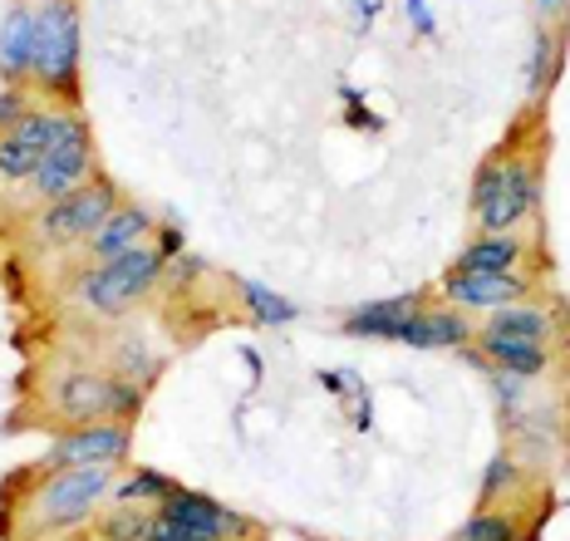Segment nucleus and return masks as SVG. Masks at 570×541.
<instances>
[{"instance_id": "nucleus-1", "label": "nucleus", "mask_w": 570, "mask_h": 541, "mask_svg": "<svg viewBox=\"0 0 570 541\" xmlns=\"http://www.w3.org/2000/svg\"><path fill=\"white\" fill-rule=\"evenodd\" d=\"M114 492V463L94 468H65V473H45V482L30 498V522L40 532H75L85 527L94 508Z\"/></svg>"}, {"instance_id": "nucleus-15", "label": "nucleus", "mask_w": 570, "mask_h": 541, "mask_svg": "<svg viewBox=\"0 0 570 541\" xmlns=\"http://www.w3.org/2000/svg\"><path fill=\"white\" fill-rule=\"evenodd\" d=\"M153 232H158V227H153V217H148L142 207H114V212H109V222H104V227L94 232L85 246H89L94 262H114V256L148 246Z\"/></svg>"}, {"instance_id": "nucleus-7", "label": "nucleus", "mask_w": 570, "mask_h": 541, "mask_svg": "<svg viewBox=\"0 0 570 541\" xmlns=\"http://www.w3.org/2000/svg\"><path fill=\"white\" fill-rule=\"evenodd\" d=\"M541 203V178L537 163L527 158H502V178H497V193L478 207V227L482 232H512L537 212Z\"/></svg>"}, {"instance_id": "nucleus-19", "label": "nucleus", "mask_w": 570, "mask_h": 541, "mask_svg": "<svg viewBox=\"0 0 570 541\" xmlns=\"http://www.w3.org/2000/svg\"><path fill=\"white\" fill-rule=\"evenodd\" d=\"M236 296H242L246 305V315H252L256 325H291L295 315V301H285L281 291H271V286H261V281H236Z\"/></svg>"}, {"instance_id": "nucleus-34", "label": "nucleus", "mask_w": 570, "mask_h": 541, "mask_svg": "<svg viewBox=\"0 0 570 541\" xmlns=\"http://www.w3.org/2000/svg\"><path fill=\"white\" fill-rule=\"evenodd\" d=\"M354 429H360V433L374 429V399H370V390L360 394V409H354Z\"/></svg>"}, {"instance_id": "nucleus-36", "label": "nucleus", "mask_w": 570, "mask_h": 541, "mask_svg": "<svg viewBox=\"0 0 570 541\" xmlns=\"http://www.w3.org/2000/svg\"><path fill=\"white\" fill-rule=\"evenodd\" d=\"M354 6H360V16H364V26H370V20L379 16V0H354Z\"/></svg>"}, {"instance_id": "nucleus-3", "label": "nucleus", "mask_w": 570, "mask_h": 541, "mask_svg": "<svg viewBox=\"0 0 570 541\" xmlns=\"http://www.w3.org/2000/svg\"><path fill=\"white\" fill-rule=\"evenodd\" d=\"M163 270H168V262H163L153 246H138V252H124V256H114V262L89 266L85 276H79L75 296L85 301L94 315H124L128 305H138L158 286Z\"/></svg>"}, {"instance_id": "nucleus-8", "label": "nucleus", "mask_w": 570, "mask_h": 541, "mask_svg": "<svg viewBox=\"0 0 570 541\" xmlns=\"http://www.w3.org/2000/svg\"><path fill=\"white\" fill-rule=\"evenodd\" d=\"M531 281L521 270H502V276H482V270H448L443 276V301L458 311H502V305L527 301Z\"/></svg>"}, {"instance_id": "nucleus-35", "label": "nucleus", "mask_w": 570, "mask_h": 541, "mask_svg": "<svg viewBox=\"0 0 570 541\" xmlns=\"http://www.w3.org/2000/svg\"><path fill=\"white\" fill-rule=\"evenodd\" d=\"M531 6H537L541 20H556V16H566L570 10V0H531Z\"/></svg>"}, {"instance_id": "nucleus-12", "label": "nucleus", "mask_w": 570, "mask_h": 541, "mask_svg": "<svg viewBox=\"0 0 570 541\" xmlns=\"http://www.w3.org/2000/svg\"><path fill=\"white\" fill-rule=\"evenodd\" d=\"M423 301H428V291H403V296H384V301H370V305H360L354 315H344V325L340 331L344 335H354V340H394L403 325L413 321V315L423 311Z\"/></svg>"}, {"instance_id": "nucleus-11", "label": "nucleus", "mask_w": 570, "mask_h": 541, "mask_svg": "<svg viewBox=\"0 0 570 541\" xmlns=\"http://www.w3.org/2000/svg\"><path fill=\"white\" fill-rule=\"evenodd\" d=\"M50 409L65 423H94L109 419V380L89 370H69L50 384Z\"/></svg>"}, {"instance_id": "nucleus-29", "label": "nucleus", "mask_w": 570, "mask_h": 541, "mask_svg": "<svg viewBox=\"0 0 570 541\" xmlns=\"http://www.w3.org/2000/svg\"><path fill=\"white\" fill-rule=\"evenodd\" d=\"M26 114H30V99H26V94H20L16 85L0 89V128H6V134H10V128H16L20 119H26Z\"/></svg>"}, {"instance_id": "nucleus-17", "label": "nucleus", "mask_w": 570, "mask_h": 541, "mask_svg": "<svg viewBox=\"0 0 570 541\" xmlns=\"http://www.w3.org/2000/svg\"><path fill=\"white\" fill-rule=\"evenodd\" d=\"M521 256H527V246L512 232H482L478 242L462 246L458 266L453 270H482V276H502V270H517Z\"/></svg>"}, {"instance_id": "nucleus-33", "label": "nucleus", "mask_w": 570, "mask_h": 541, "mask_svg": "<svg viewBox=\"0 0 570 541\" xmlns=\"http://www.w3.org/2000/svg\"><path fill=\"white\" fill-rule=\"evenodd\" d=\"M403 10H409V20H413V30L419 35H438V20H433V10H428L423 0H403Z\"/></svg>"}, {"instance_id": "nucleus-5", "label": "nucleus", "mask_w": 570, "mask_h": 541, "mask_svg": "<svg viewBox=\"0 0 570 541\" xmlns=\"http://www.w3.org/2000/svg\"><path fill=\"white\" fill-rule=\"evenodd\" d=\"M118 207V187L109 178H94L79 193L59 197V203H45V212L35 217V242L40 246H85L94 232L109 222V212Z\"/></svg>"}, {"instance_id": "nucleus-27", "label": "nucleus", "mask_w": 570, "mask_h": 541, "mask_svg": "<svg viewBox=\"0 0 570 541\" xmlns=\"http://www.w3.org/2000/svg\"><path fill=\"white\" fill-rule=\"evenodd\" d=\"M148 541H222V537H207L197 527H183V522H168V517H153V532Z\"/></svg>"}, {"instance_id": "nucleus-24", "label": "nucleus", "mask_w": 570, "mask_h": 541, "mask_svg": "<svg viewBox=\"0 0 570 541\" xmlns=\"http://www.w3.org/2000/svg\"><path fill=\"white\" fill-rule=\"evenodd\" d=\"M148 532H153V517L138 512V508H128V502L114 517H104V527H99L104 541H148Z\"/></svg>"}, {"instance_id": "nucleus-22", "label": "nucleus", "mask_w": 570, "mask_h": 541, "mask_svg": "<svg viewBox=\"0 0 570 541\" xmlns=\"http://www.w3.org/2000/svg\"><path fill=\"white\" fill-rule=\"evenodd\" d=\"M173 488H183V482H173L168 473H158V468H138V473L128 482H118L114 492H118V502H128V508H142V502H153V508H158Z\"/></svg>"}, {"instance_id": "nucleus-4", "label": "nucleus", "mask_w": 570, "mask_h": 541, "mask_svg": "<svg viewBox=\"0 0 570 541\" xmlns=\"http://www.w3.org/2000/svg\"><path fill=\"white\" fill-rule=\"evenodd\" d=\"M85 183H94V138H89V124L79 114H59L55 119V134H50V148H45L40 168H35V197L40 203H59V197L79 193Z\"/></svg>"}, {"instance_id": "nucleus-32", "label": "nucleus", "mask_w": 570, "mask_h": 541, "mask_svg": "<svg viewBox=\"0 0 570 541\" xmlns=\"http://www.w3.org/2000/svg\"><path fill=\"white\" fill-rule=\"evenodd\" d=\"M153 237H158V246H153V252H158L163 262H173V256H183V252H187L183 227H158V232H153Z\"/></svg>"}, {"instance_id": "nucleus-18", "label": "nucleus", "mask_w": 570, "mask_h": 541, "mask_svg": "<svg viewBox=\"0 0 570 541\" xmlns=\"http://www.w3.org/2000/svg\"><path fill=\"white\" fill-rule=\"evenodd\" d=\"M482 331H497V335H527V340H546V345H551L556 321H551V311H546V305H537V301H517V305H502V311H492V321H487Z\"/></svg>"}, {"instance_id": "nucleus-9", "label": "nucleus", "mask_w": 570, "mask_h": 541, "mask_svg": "<svg viewBox=\"0 0 570 541\" xmlns=\"http://www.w3.org/2000/svg\"><path fill=\"white\" fill-rule=\"evenodd\" d=\"M153 517H168V522H183V527H197V532L207 537H222V541H236L252 532V522H246L242 512L222 508L217 498H207V492H193V488H173L168 498L158 502V512Z\"/></svg>"}, {"instance_id": "nucleus-20", "label": "nucleus", "mask_w": 570, "mask_h": 541, "mask_svg": "<svg viewBox=\"0 0 570 541\" xmlns=\"http://www.w3.org/2000/svg\"><path fill=\"white\" fill-rule=\"evenodd\" d=\"M453 541H521V527L512 512H492V508H478L468 522L453 532Z\"/></svg>"}, {"instance_id": "nucleus-13", "label": "nucleus", "mask_w": 570, "mask_h": 541, "mask_svg": "<svg viewBox=\"0 0 570 541\" xmlns=\"http://www.w3.org/2000/svg\"><path fill=\"white\" fill-rule=\"evenodd\" d=\"M478 350H482V360H492L497 370H507V374H521V380H537V374H546V370H551V360H556L546 340L497 335V331H482Z\"/></svg>"}, {"instance_id": "nucleus-31", "label": "nucleus", "mask_w": 570, "mask_h": 541, "mask_svg": "<svg viewBox=\"0 0 570 541\" xmlns=\"http://www.w3.org/2000/svg\"><path fill=\"white\" fill-rule=\"evenodd\" d=\"M497 178H502V158H492V163H487V168L478 173V183H472V212H478L487 197L497 193Z\"/></svg>"}, {"instance_id": "nucleus-21", "label": "nucleus", "mask_w": 570, "mask_h": 541, "mask_svg": "<svg viewBox=\"0 0 570 541\" xmlns=\"http://www.w3.org/2000/svg\"><path fill=\"white\" fill-rule=\"evenodd\" d=\"M561 75V55H556V35L551 30H537L531 35V55H527V89L531 94H546V85Z\"/></svg>"}, {"instance_id": "nucleus-25", "label": "nucleus", "mask_w": 570, "mask_h": 541, "mask_svg": "<svg viewBox=\"0 0 570 541\" xmlns=\"http://www.w3.org/2000/svg\"><path fill=\"white\" fill-rule=\"evenodd\" d=\"M138 404H142V390H138V380H124V374H114L109 380V419H134L138 414Z\"/></svg>"}, {"instance_id": "nucleus-16", "label": "nucleus", "mask_w": 570, "mask_h": 541, "mask_svg": "<svg viewBox=\"0 0 570 541\" xmlns=\"http://www.w3.org/2000/svg\"><path fill=\"white\" fill-rule=\"evenodd\" d=\"M30 69H35V10L16 6L6 16V26H0V75L10 85H20V79H30Z\"/></svg>"}, {"instance_id": "nucleus-10", "label": "nucleus", "mask_w": 570, "mask_h": 541, "mask_svg": "<svg viewBox=\"0 0 570 541\" xmlns=\"http://www.w3.org/2000/svg\"><path fill=\"white\" fill-rule=\"evenodd\" d=\"M55 109H30L10 134H0V178L6 183H30L35 168H40L45 148H50V134H55Z\"/></svg>"}, {"instance_id": "nucleus-26", "label": "nucleus", "mask_w": 570, "mask_h": 541, "mask_svg": "<svg viewBox=\"0 0 570 541\" xmlns=\"http://www.w3.org/2000/svg\"><path fill=\"white\" fill-rule=\"evenodd\" d=\"M517 404H527V380H521V374L497 370V409H502V414L512 419V414H517Z\"/></svg>"}, {"instance_id": "nucleus-30", "label": "nucleus", "mask_w": 570, "mask_h": 541, "mask_svg": "<svg viewBox=\"0 0 570 541\" xmlns=\"http://www.w3.org/2000/svg\"><path fill=\"white\" fill-rule=\"evenodd\" d=\"M315 384H320L325 394H335V399H344V394H364V384L354 380L350 370H320V374H315Z\"/></svg>"}, {"instance_id": "nucleus-37", "label": "nucleus", "mask_w": 570, "mask_h": 541, "mask_svg": "<svg viewBox=\"0 0 570 541\" xmlns=\"http://www.w3.org/2000/svg\"><path fill=\"white\" fill-rule=\"evenodd\" d=\"M242 355H246V364H252V374H256V384H261V355H256V350H242Z\"/></svg>"}, {"instance_id": "nucleus-28", "label": "nucleus", "mask_w": 570, "mask_h": 541, "mask_svg": "<svg viewBox=\"0 0 570 541\" xmlns=\"http://www.w3.org/2000/svg\"><path fill=\"white\" fill-rule=\"evenodd\" d=\"M202 270H207V262H202L197 252H183V256H173L163 276H168L173 286H193V281H202Z\"/></svg>"}, {"instance_id": "nucleus-23", "label": "nucleus", "mask_w": 570, "mask_h": 541, "mask_svg": "<svg viewBox=\"0 0 570 541\" xmlns=\"http://www.w3.org/2000/svg\"><path fill=\"white\" fill-rule=\"evenodd\" d=\"M521 463L512 453H497L492 463H487V473H482V502H497V498H507L512 488H521Z\"/></svg>"}, {"instance_id": "nucleus-2", "label": "nucleus", "mask_w": 570, "mask_h": 541, "mask_svg": "<svg viewBox=\"0 0 570 541\" xmlns=\"http://www.w3.org/2000/svg\"><path fill=\"white\" fill-rule=\"evenodd\" d=\"M30 79L55 99L79 94V10L75 0H50L35 16V69Z\"/></svg>"}, {"instance_id": "nucleus-14", "label": "nucleus", "mask_w": 570, "mask_h": 541, "mask_svg": "<svg viewBox=\"0 0 570 541\" xmlns=\"http://www.w3.org/2000/svg\"><path fill=\"white\" fill-rule=\"evenodd\" d=\"M394 340L399 345H409V350H458V345H468L472 340V321L458 311V305L453 311L438 305V311H419Z\"/></svg>"}, {"instance_id": "nucleus-6", "label": "nucleus", "mask_w": 570, "mask_h": 541, "mask_svg": "<svg viewBox=\"0 0 570 541\" xmlns=\"http://www.w3.org/2000/svg\"><path fill=\"white\" fill-rule=\"evenodd\" d=\"M134 449V429L124 419H94L75 423L69 433H59L45 453V473H65V468H94V463H124Z\"/></svg>"}]
</instances>
